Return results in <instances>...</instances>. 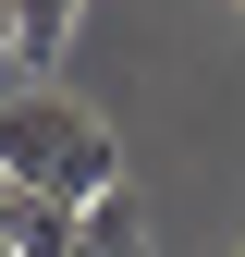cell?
I'll return each instance as SVG.
<instances>
[{
    "instance_id": "6da1fadb",
    "label": "cell",
    "mask_w": 245,
    "mask_h": 257,
    "mask_svg": "<svg viewBox=\"0 0 245 257\" xmlns=\"http://www.w3.org/2000/svg\"><path fill=\"white\" fill-rule=\"evenodd\" d=\"M0 172L86 208V196L122 184V147L98 135V110H74V98H13V110H0Z\"/></svg>"
},
{
    "instance_id": "7a4b0ae2",
    "label": "cell",
    "mask_w": 245,
    "mask_h": 257,
    "mask_svg": "<svg viewBox=\"0 0 245 257\" xmlns=\"http://www.w3.org/2000/svg\"><path fill=\"white\" fill-rule=\"evenodd\" d=\"M74 257H147V220H135V196H86V220H74Z\"/></svg>"
},
{
    "instance_id": "3957f363",
    "label": "cell",
    "mask_w": 245,
    "mask_h": 257,
    "mask_svg": "<svg viewBox=\"0 0 245 257\" xmlns=\"http://www.w3.org/2000/svg\"><path fill=\"white\" fill-rule=\"evenodd\" d=\"M74 25H86V0H13V49H25V61H61Z\"/></svg>"
},
{
    "instance_id": "277c9868",
    "label": "cell",
    "mask_w": 245,
    "mask_h": 257,
    "mask_svg": "<svg viewBox=\"0 0 245 257\" xmlns=\"http://www.w3.org/2000/svg\"><path fill=\"white\" fill-rule=\"evenodd\" d=\"M74 196H37V208H25V233H13V257H74Z\"/></svg>"
},
{
    "instance_id": "5b68a950",
    "label": "cell",
    "mask_w": 245,
    "mask_h": 257,
    "mask_svg": "<svg viewBox=\"0 0 245 257\" xmlns=\"http://www.w3.org/2000/svg\"><path fill=\"white\" fill-rule=\"evenodd\" d=\"M25 208H37V184H13V172H0V257H13V233H25Z\"/></svg>"
},
{
    "instance_id": "8992f818",
    "label": "cell",
    "mask_w": 245,
    "mask_h": 257,
    "mask_svg": "<svg viewBox=\"0 0 245 257\" xmlns=\"http://www.w3.org/2000/svg\"><path fill=\"white\" fill-rule=\"evenodd\" d=\"M0 49H13V0H0Z\"/></svg>"
}]
</instances>
